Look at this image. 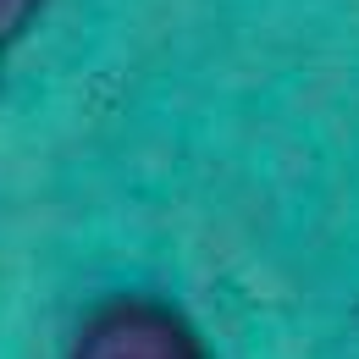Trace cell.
<instances>
[{"mask_svg": "<svg viewBox=\"0 0 359 359\" xmlns=\"http://www.w3.org/2000/svg\"><path fill=\"white\" fill-rule=\"evenodd\" d=\"M61 359H216L205 332L155 293H105L78 315Z\"/></svg>", "mask_w": 359, "mask_h": 359, "instance_id": "obj_1", "label": "cell"}, {"mask_svg": "<svg viewBox=\"0 0 359 359\" xmlns=\"http://www.w3.org/2000/svg\"><path fill=\"white\" fill-rule=\"evenodd\" d=\"M39 11H45V0H0V55L39 22Z\"/></svg>", "mask_w": 359, "mask_h": 359, "instance_id": "obj_2", "label": "cell"}]
</instances>
